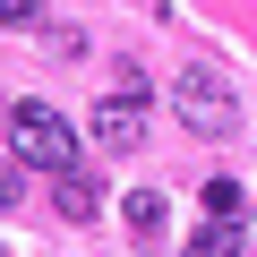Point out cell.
<instances>
[{"instance_id": "52a82bcc", "label": "cell", "mask_w": 257, "mask_h": 257, "mask_svg": "<svg viewBox=\"0 0 257 257\" xmlns=\"http://www.w3.org/2000/svg\"><path fill=\"white\" fill-rule=\"evenodd\" d=\"M240 248V223H206L197 240H189V257H231Z\"/></svg>"}, {"instance_id": "5b68a950", "label": "cell", "mask_w": 257, "mask_h": 257, "mask_svg": "<svg viewBox=\"0 0 257 257\" xmlns=\"http://www.w3.org/2000/svg\"><path fill=\"white\" fill-rule=\"evenodd\" d=\"M52 206H60V214H69V223H86V214H94V206H103V189H94V180H86V163H77V172H52Z\"/></svg>"}, {"instance_id": "7a4b0ae2", "label": "cell", "mask_w": 257, "mask_h": 257, "mask_svg": "<svg viewBox=\"0 0 257 257\" xmlns=\"http://www.w3.org/2000/svg\"><path fill=\"white\" fill-rule=\"evenodd\" d=\"M172 120L197 128V138H231V128H240V94H231L214 69H180V77H172Z\"/></svg>"}, {"instance_id": "3957f363", "label": "cell", "mask_w": 257, "mask_h": 257, "mask_svg": "<svg viewBox=\"0 0 257 257\" xmlns=\"http://www.w3.org/2000/svg\"><path fill=\"white\" fill-rule=\"evenodd\" d=\"M86 138H94V155H138V146H146V94H111V103H94Z\"/></svg>"}, {"instance_id": "ba28073f", "label": "cell", "mask_w": 257, "mask_h": 257, "mask_svg": "<svg viewBox=\"0 0 257 257\" xmlns=\"http://www.w3.org/2000/svg\"><path fill=\"white\" fill-rule=\"evenodd\" d=\"M43 18V0H0V26H35Z\"/></svg>"}, {"instance_id": "9c48e42d", "label": "cell", "mask_w": 257, "mask_h": 257, "mask_svg": "<svg viewBox=\"0 0 257 257\" xmlns=\"http://www.w3.org/2000/svg\"><path fill=\"white\" fill-rule=\"evenodd\" d=\"M18 189H26V180H18V163H0V206H18Z\"/></svg>"}, {"instance_id": "277c9868", "label": "cell", "mask_w": 257, "mask_h": 257, "mask_svg": "<svg viewBox=\"0 0 257 257\" xmlns=\"http://www.w3.org/2000/svg\"><path fill=\"white\" fill-rule=\"evenodd\" d=\"M120 214H128V231H138V240H163L172 197H163V189H128V197H120Z\"/></svg>"}, {"instance_id": "8992f818", "label": "cell", "mask_w": 257, "mask_h": 257, "mask_svg": "<svg viewBox=\"0 0 257 257\" xmlns=\"http://www.w3.org/2000/svg\"><path fill=\"white\" fill-rule=\"evenodd\" d=\"M206 214H214V223H240V214H248L240 180H206Z\"/></svg>"}, {"instance_id": "6da1fadb", "label": "cell", "mask_w": 257, "mask_h": 257, "mask_svg": "<svg viewBox=\"0 0 257 257\" xmlns=\"http://www.w3.org/2000/svg\"><path fill=\"white\" fill-rule=\"evenodd\" d=\"M9 155L35 163V172H77V128L52 111V103H9Z\"/></svg>"}]
</instances>
